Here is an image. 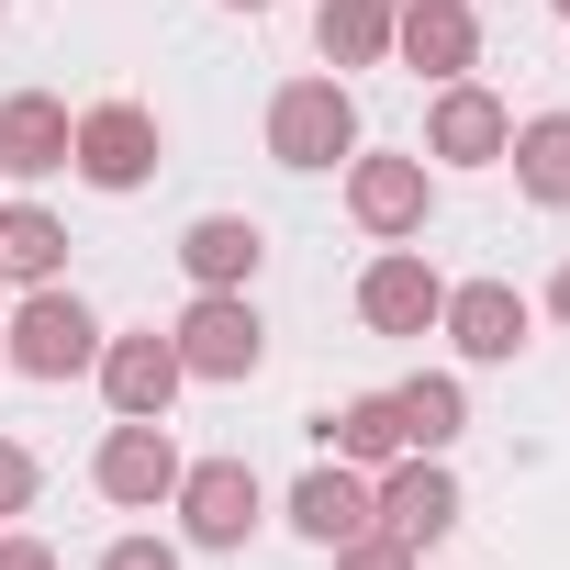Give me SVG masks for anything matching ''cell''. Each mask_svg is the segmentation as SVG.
<instances>
[{
	"instance_id": "cell-1",
	"label": "cell",
	"mask_w": 570,
	"mask_h": 570,
	"mask_svg": "<svg viewBox=\"0 0 570 570\" xmlns=\"http://www.w3.org/2000/svg\"><path fill=\"white\" fill-rule=\"evenodd\" d=\"M101 314L68 292V279H46V292H23L12 314H0V347H12V381H46V392H68V381H90V358H101Z\"/></svg>"
},
{
	"instance_id": "cell-2",
	"label": "cell",
	"mask_w": 570,
	"mask_h": 570,
	"mask_svg": "<svg viewBox=\"0 0 570 570\" xmlns=\"http://www.w3.org/2000/svg\"><path fill=\"white\" fill-rule=\"evenodd\" d=\"M268 157L292 168V179H325V168H347V157H358V90H347L336 68H314V79H279V90H268Z\"/></svg>"
},
{
	"instance_id": "cell-3",
	"label": "cell",
	"mask_w": 570,
	"mask_h": 570,
	"mask_svg": "<svg viewBox=\"0 0 570 570\" xmlns=\"http://www.w3.org/2000/svg\"><path fill=\"white\" fill-rule=\"evenodd\" d=\"M347 224H358L370 246H425V224H436V168H425V146H358V157H347Z\"/></svg>"
},
{
	"instance_id": "cell-4",
	"label": "cell",
	"mask_w": 570,
	"mask_h": 570,
	"mask_svg": "<svg viewBox=\"0 0 570 570\" xmlns=\"http://www.w3.org/2000/svg\"><path fill=\"white\" fill-rule=\"evenodd\" d=\"M168 347H179V370H190V381H213V392H235V381H257V370H268V325H257V303H246V292H190V303H179V325H168Z\"/></svg>"
},
{
	"instance_id": "cell-5",
	"label": "cell",
	"mask_w": 570,
	"mask_h": 570,
	"mask_svg": "<svg viewBox=\"0 0 570 570\" xmlns=\"http://www.w3.org/2000/svg\"><path fill=\"white\" fill-rule=\"evenodd\" d=\"M168 514H179V537H190V548H213V559H224V548H246V537L268 525V481H257L246 459H190V470H179V492H168Z\"/></svg>"
},
{
	"instance_id": "cell-6",
	"label": "cell",
	"mask_w": 570,
	"mask_h": 570,
	"mask_svg": "<svg viewBox=\"0 0 570 570\" xmlns=\"http://www.w3.org/2000/svg\"><path fill=\"white\" fill-rule=\"evenodd\" d=\"M157 157H168V135H157V112L146 101H90L79 112V135H68V168L90 179V190H146L157 179Z\"/></svg>"
},
{
	"instance_id": "cell-7",
	"label": "cell",
	"mask_w": 570,
	"mask_h": 570,
	"mask_svg": "<svg viewBox=\"0 0 570 570\" xmlns=\"http://www.w3.org/2000/svg\"><path fill=\"white\" fill-rule=\"evenodd\" d=\"M370 514H381V537H403V548H448L459 537V470L436 459V448H403L381 481H370Z\"/></svg>"
},
{
	"instance_id": "cell-8",
	"label": "cell",
	"mask_w": 570,
	"mask_h": 570,
	"mask_svg": "<svg viewBox=\"0 0 570 570\" xmlns=\"http://www.w3.org/2000/svg\"><path fill=\"white\" fill-rule=\"evenodd\" d=\"M503 146H514V112H503V90H481V79H436V101H425V168L448 179H470V168H503Z\"/></svg>"
},
{
	"instance_id": "cell-9",
	"label": "cell",
	"mask_w": 570,
	"mask_h": 570,
	"mask_svg": "<svg viewBox=\"0 0 570 570\" xmlns=\"http://www.w3.org/2000/svg\"><path fill=\"white\" fill-rule=\"evenodd\" d=\"M179 436L168 425H135V414H112V436L90 448V492L101 503H124V514H168V492H179Z\"/></svg>"
},
{
	"instance_id": "cell-10",
	"label": "cell",
	"mask_w": 570,
	"mask_h": 570,
	"mask_svg": "<svg viewBox=\"0 0 570 570\" xmlns=\"http://www.w3.org/2000/svg\"><path fill=\"white\" fill-rule=\"evenodd\" d=\"M436 336H448L470 370H514V358H525V336H537V303L514 292V279H448Z\"/></svg>"
},
{
	"instance_id": "cell-11",
	"label": "cell",
	"mask_w": 570,
	"mask_h": 570,
	"mask_svg": "<svg viewBox=\"0 0 570 570\" xmlns=\"http://www.w3.org/2000/svg\"><path fill=\"white\" fill-rule=\"evenodd\" d=\"M90 381H101V403H112V414H135V425H168V403L190 392V370H179V347H168L157 325H135V336H101Z\"/></svg>"
},
{
	"instance_id": "cell-12",
	"label": "cell",
	"mask_w": 570,
	"mask_h": 570,
	"mask_svg": "<svg viewBox=\"0 0 570 570\" xmlns=\"http://www.w3.org/2000/svg\"><path fill=\"white\" fill-rule=\"evenodd\" d=\"M436 314H448V279H436L425 246H381L358 268V325L370 336H436Z\"/></svg>"
},
{
	"instance_id": "cell-13",
	"label": "cell",
	"mask_w": 570,
	"mask_h": 570,
	"mask_svg": "<svg viewBox=\"0 0 570 570\" xmlns=\"http://www.w3.org/2000/svg\"><path fill=\"white\" fill-rule=\"evenodd\" d=\"M168 257H179L190 292H257V268H268V224H257V213H190Z\"/></svg>"
},
{
	"instance_id": "cell-14",
	"label": "cell",
	"mask_w": 570,
	"mask_h": 570,
	"mask_svg": "<svg viewBox=\"0 0 570 570\" xmlns=\"http://www.w3.org/2000/svg\"><path fill=\"white\" fill-rule=\"evenodd\" d=\"M392 57L414 79H470L481 68V12L470 0H392Z\"/></svg>"
},
{
	"instance_id": "cell-15",
	"label": "cell",
	"mask_w": 570,
	"mask_h": 570,
	"mask_svg": "<svg viewBox=\"0 0 570 570\" xmlns=\"http://www.w3.org/2000/svg\"><path fill=\"white\" fill-rule=\"evenodd\" d=\"M279 525H292L303 548H347V537H370V525H381V514H370V470H347V459L303 470L292 492H279Z\"/></svg>"
},
{
	"instance_id": "cell-16",
	"label": "cell",
	"mask_w": 570,
	"mask_h": 570,
	"mask_svg": "<svg viewBox=\"0 0 570 570\" xmlns=\"http://www.w3.org/2000/svg\"><path fill=\"white\" fill-rule=\"evenodd\" d=\"M68 135H79V112L57 90H12V101H0V179H57Z\"/></svg>"
},
{
	"instance_id": "cell-17",
	"label": "cell",
	"mask_w": 570,
	"mask_h": 570,
	"mask_svg": "<svg viewBox=\"0 0 570 570\" xmlns=\"http://www.w3.org/2000/svg\"><path fill=\"white\" fill-rule=\"evenodd\" d=\"M403 448H414V436H403V403H392V392H347V403L325 414V459H347V470H370V481H381Z\"/></svg>"
},
{
	"instance_id": "cell-18",
	"label": "cell",
	"mask_w": 570,
	"mask_h": 570,
	"mask_svg": "<svg viewBox=\"0 0 570 570\" xmlns=\"http://www.w3.org/2000/svg\"><path fill=\"white\" fill-rule=\"evenodd\" d=\"M0 279H12V292L68 279V224H57L46 202H0Z\"/></svg>"
},
{
	"instance_id": "cell-19",
	"label": "cell",
	"mask_w": 570,
	"mask_h": 570,
	"mask_svg": "<svg viewBox=\"0 0 570 570\" xmlns=\"http://www.w3.org/2000/svg\"><path fill=\"white\" fill-rule=\"evenodd\" d=\"M503 168H514V190L537 213H570V112H525L514 146H503Z\"/></svg>"
},
{
	"instance_id": "cell-20",
	"label": "cell",
	"mask_w": 570,
	"mask_h": 570,
	"mask_svg": "<svg viewBox=\"0 0 570 570\" xmlns=\"http://www.w3.org/2000/svg\"><path fill=\"white\" fill-rule=\"evenodd\" d=\"M314 57L347 68H392V0H314Z\"/></svg>"
},
{
	"instance_id": "cell-21",
	"label": "cell",
	"mask_w": 570,
	"mask_h": 570,
	"mask_svg": "<svg viewBox=\"0 0 570 570\" xmlns=\"http://www.w3.org/2000/svg\"><path fill=\"white\" fill-rule=\"evenodd\" d=\"M392 403H403V436H414V448H436V459L470 436V392H459V370H414Z\"/></svg>"
},
{
	"instance_id": "cell-22",
	"label": "cell",
	"mask_w": 570,
	"mask_h": 570,
	"mask_svg": "<svg viewBox=\"0 0 570 570\" xmlns=\"http://www.w3.org/2000/svg\"><path fill=\"white\" fill-rule=\"evenodd\" d=\"M35 492H46V459H35L23 436H0V525H12V514H35Z\"/></svg>"
},
{
	"instance_id": "cell-23",
	"label": "cell",
	"mask_w": 570,
	"mask_h": 570,
	"mask_svg": "<svg viewBox=\"0 0 570 570\" xmlns=\"http://www.w3.org/2000/svg\"><path fill=\"white\" fill-rule=\"evenodd\" d=\"M325 559H336V570H425V548H403V537H381V525L347 537V548H325Z\"/></svg>"
},
{
	"instance_id": "cell-24",
	"label": "cell",
	"mask_w": 570,
	"mask_h": 570,
	"mask_svg": "<svg viewBox=\"0 0 570 570\" xmlns=\"http://www.w3.org/2000/svg\"><path fill=\"white\" fill-rule=\"evenodd\" d=\"M101 570H179V548H168V537H112Z\"/></svg>"
},
{
	"instance_id": "cell-25",
	"label": "cell",
	"mask_w": 570,
	"mask_h": 570,
	"mask_svg": "<svg viewBox=\"0 0 570 570\" xmlns=\"http://www.w3.org/2000/svg\"><path fill=\"white\" fill-rule=\"evenodd\" d=\"M0 570H57V548H46V537H23V525H12V537H0Z\"/></svg>"
},
{
	"instance_id": "cell-26",
	"label": "cell",
	"mask_w": 570,
	"mask_h": 570,
	"mask_svg": "<svg viewBox=\"0 0 570 570\" xmlns=\"http://www.w3.org/2000/svg\"><path fill=\"white\" fill-rule=\"evenodd\" d=\"M548 325H559V336H570V257H559V268H548Z\"/></svg>"
},
{
	"instance_id": "cell-27",
	"label": "cell",
	"mask_w": 570,
	"mask_h": 570,
	"mask_svg": "<svg viewBox=\"0 0 570 570\" xmlns=\"http://www.w3.org/2000/svg\"><path fill=\"white\" fill-rule=\"evenodd\" d=\"M224 12H268V0H224Z\"/></svg>"
},
{
	"instance_id": "cell-28",
	"label": "cell",
	"mask_w": 570,
	"mask_h": 570,
	"mask_svg": "<svg viewBox=\"0 0 570 570\" xmlns=\"http://www.w3.org/2000/svg\"><path fill=\"white\" fill-rule=\"evenodd\" d=\"M0 381H12V347H0Z\"/></svg>"
},
{
	"instance_id": "cell-29",
	"label": "cell",
	"mask_w": 570,
	"mask_h": 570,
	"mask_svg": "<svg viewBox=\"0 0 570 570\" xmlns=\"http://www.w3.org/2000/svg\"><path fill=\"white\" fill-rule=\"evenodd\" d=\"M548 12H559V23H570V0H548Z\"/></svg>"
},
{
	"instance_id": "cell-30",
	"label": "cell",
	"mask_w": 570,
	"mask_h": 570,
	"mask_svg": "<svg viewBox=\"0 0 570 570\" xmlns=\"http://www.w3.org/2000/svg\"><path fill=\"white\" fill-rule=\"evenodd\" d=\"M0 23H12V0H0Z\"/></svg>"
},
{
	"instance_id": "cell-31",
	"label": "cell",
	"mask_w": 570,
	"mask_h": 570,
	"mask_svg": "<svg viewBox=\"0 0 570 570\" xmlns=\"http://www.w3.org/2000/svg\"><path fill=\"white\" fill-rule=\"evenodd\" d=\"M0 202H12V179H0Z\"/></svg>"
}]
</instances>
